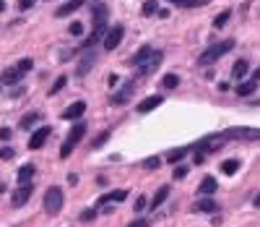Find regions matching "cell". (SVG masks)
<instances>
[{"mask_svg": "<svg viewBox=\"0 0 260 227\" xmlns=\"http://www.w3.org/2000/svg\"><path fill=\"white\" fill-rule=\"evenodd\" d=\"M63 209V191H60L57 186L47 188V193H44V211L47 214H57V211Z\"/></svg>", "mask_w": 260, "mask_h": 227, "instance_id": "5b68a950", "label": "cell"}, {"mask_svg": "<svg viewBox=\"0 0 260 227\" xmlns=\"http://www.w3.org/2000/svg\"><path fill=\"white\" fill-rule=\"evenodd\" d=\"M167 199H169V186H162V188H159V191L154 193V199H151V211L159 209Z\"/></svg>", "mask_w": 260, "mask_h": 227, "instance_id": "5bb4252c", "label": "cell"}, {"mask_svg": "<svg viewBox=\"0 0 260 227\" xmlns=\"http://www.w3.org/2000/svg\"><path fill=\"white\" fill-rule=\"evenodd\" d=\"M146 196H138V199H135V211H143V209H146Z\"/></svg>", "mask_w": 260, "mask_h": 227, "instance_id": "d590c367", "label": "cell"}, {"mask_svg": "<svg viewBox=\"0 0 260 227\" xmlns=\"http://www.w3.org/2000/svg\"><path fill=\"white\" fill-rule=\"evenodd\" d=\"M32 191H34V188H32V183H21V188H19V191L16 193H13V199H11V204H13V206H24V204L29 201V196H32Z\"/></svg>", "mask_w": 260, "mask_h": 227, "instance_id": "52a82bcc", "label": "cell"}, {"mask_svg": "<svg viewBox=\"0 0 260 227\" xmlns=\"http://www.w3.org/2000/svg\"><path fill=\"white\" fill-rule=\"evenodd\" d=\"M104 26H107V5H104V3H96V5H94V32L89 34V40L83 42V47L89 50L91 44H96L99 40H102V34L107 32Z\"/></svg>", "mask_w": 260, "mask_h": 227, "instance_id": "6da1fadb", "label": "cell"}, {"mask_svg": "<svg viewBox=\"0 0 260 227\" xmlns=\"http://www.w3.org/2000/svg\"><path fill=\"white\" fill-rule=\"evenodd\" d=\"M252 204H255V206L260 209V196H255V199H252Z\"/></svg>", "mask_w": 260, "mask_h": 227, "instance_id": "ee69618b", "label": "cell"}, {"mask_svg": "<svg viewBox=\"0 0 260 227\" xmlns=\"http://www.w3.org/2000/svg\"><path fill=\"white\" fill-rule=\"evenodd\" d=\"M205 3H211V0H182L180 8H201V5H205Z\"/></svg>", "mask_w": 260, "mask_h": 227, "instance_id": "484cf974", "label": "cell"}, {"mask_svg": "<svg viewBox=\"0 0 260 227\" xmlns=\"http://www.w3.org/2000/svg\"><path fill=\"white\" fill-rule=\"evenodd\" d=\"M125 199H128V191H110L107 196H102V199H99V204H110V201L120 204V201H125Z\"/></svg>", "mask_w": 260, "mask_h": 227, "instance_id": "ffe728a7", "label": "cell"}, {"mask_svg": "<svg viewBox=\"0 0 260 227\" xmlns=\"http://www.w3.org/2000/svg\"><path fill=\"white\" fill-rule=\"evenodd\" d=\"M0 160H5V162H8V160H13V149H11V146L0 149Z\"/></svg>", "mask_w": 260, "mask_h": 227, "instance_id": "e575fe53", "label": "cell"}, {"mask_svg": "<svg viewBox=\"0 0 260 227\" xmlns=\"http://www.w3.org/2000/svg\"><path fill=\"white\" fill-rule=\"evenodd\" d=\"M21 76H24V73H21L19 68H8V71H5L3 76H0V81H3V84H19V81H21Z\"/></svg>", "mask_w": 260, "mask_h": 227, "instance_id": "ac0fdd59", "label": "cell"}, {"mask_svg": "<svg viewBox=\"0 0 260 227\" xmlns=\"http://www.w3.org/2000/svg\"><path fill=\"white\" fill-rule=\"evenodd\" d=\"M255 89H258V81L252 79V81H244V84L237 86V94H240V97H250L252 92H255Z\"/></svg>", "mask_w": 260, "mask_h": 227, "instance_id": "7402d4cb", "label": "cell"}, {"mask_svg": "<svg viewBox=\"0 0 260 227\" xmlns=\"http://www.w3.org/2000/svg\"><path fill=\"white\" fill-rule=\"evenodd\" d=\"M83 133H86V123H75L73 125V131L68 133V139H65V144L60 146V157H71V151L75 149V144H78L81 139H83Z\"/></svg>", "mask_w": 260, "mask_h": 227, "instance_id": "277c9868", "label": "cell"}, {"mask_svg": "<svg viewBox=\"0 0 260 227\" xmlns=\"http://www.w3.org/2000/svg\"><path fill=\"white\" fill-rule=\"evenodd\" d=\"M247 71H250L247 60H237V63H234V68H232V76H234L237 81H242L244 76H247Z\"/></svg>", "mask_w": 260, "mask_h": 227, "instance_id": "44dd1931", "label": "cell"}, {"mask_svg": "<svg viewBox=\"0 0 260 227\" xmlns=\"http://www.w3.org/2000/svg\"><path fill=\"white\" fill-rule=\"evenodd\" d=\"M91 63H94V55H89V58H86V60H83V63L78 65V76L86 73V68H91Z\"/></svg>", "mask_w": 260, "mask_h": 227, "instance_id": "1f68e13d", "label": "cell"}, {"mask_svg": "<svg viewBox=\"0 0 260 227\" xmlns=\"http://www.w3.org/2000/svg\"><path fill=\"white\" fill-rule=\"evenodd\" d=\"M143 167H146V170H156V167H159V160H154V157H151V160L143 162Z\"/></svg>", "mask_w": 260, "mask_h": 227, "instance_id": "f35d334b", "label": "cell"}, {"mask_svg": "<svg viewBox=\"0 0 260 227\" xmlns=\"http://www.w3.org/2000/svg\"><path fill=\"white\" fill-rule=\"evenodd\" d=\"M32 65H34V63H32V60H29V58H24V60H21V63H19L16 68H19V71H21V73H24V71H32Z\"/></svg>", "mask_w": 260, "mask_h": 227, "instance_id": "836d02e7", "label": "cell"}, {"mask_svg": "<svg viewBox=\"0 0 260 227\" xmlns=\"http://www.w3.org/2000/svg\"><path fill=\"white\" fill-rule=\"evenodd\" d=\"M216 178H203L201 180V186H198V193L201 196H208V193H216Z\"/></svg>", "mask_w": 260, "mask_h": 227, "instance_id": "9a60e30c", "label": "cell"}, {"mask_svg": "<svg viewBox=\"0 0 260 227\" xmlns=\"http://www.w3.org/2000/svg\"><path fill=\"white\" fill-rule=\"evenodd\" d=\"M229 16H232V13H229V11H224V13H219V16H216V21H213V26H216V29H221V26H224V24H226V21H229Z\"/></svg>", "mask_w": 260, "mask_h": 227, "instance_id": "83f0119b", "label": "cell"}, {"mask_svg": "<svg viewBox=\"0 0 260 227\" xmlns=\"http://www.w3.org/2000/svg\"><path fill=\"white\" fill-rule=\"evenodd\" d=\"M133 89H135L133 81H130V84H125V86H122L117 94L112 97V104H122V102H128V100H130V94H133Z\"/></svg>", "mask_w": 260, "mask_h": 227, "instance_id": "4fadbf2b", "label": "cell"}, {"mask_svg": "<svg viewBox=\"0 0 260 227\" xmlns=\"http://www.w3.org/2000/svg\"><path fill=\"white\" fill-rule=\"evenodd\" d=\"M159 63H162V52H156V50H154V55H151L143 65H138V68H141V76H149V73L154 71V68H156Z\"/></svg>", "mask_w": 260, "mask_h": 227, "instance_id": "7c38bea8", "label": "cell"}, {"mask_svg": "<svg viewBox=\"0 0 260 227\" xmlns=\"http://www.w3.org/2000/svg\"><path fill=\"white\" fill-rule=\"evenodd\" d=\"M252 79H255V81H260V68H258L255 73H252Z\"/></svg>", "mask_w": 260, "mask_h": 227, "instance_id": "7bdbcfd3", "label": "cell"}, {"mask_svg": "<svg viewBox=\"0 0 260 227\" xmlns=\"http://www.w3.org/2000/svg\"><path fill=\"white\" fill-rule=\"evenodd\" d=\"M224 141H260V128H244V125H237V128H229V131L221 133Z\"/></svg>", "mask_w": 260, "mask_h": 227, "instance_id": "3957f363", "label": "cell"}, {"mask_svg": "<svg viewBox=\"0 0 260 227\" xmlns=\"http://www.w3.org/2000/svg\"><path fill=\"white\" fill-rule=\"evenodd\" d=\"M193 211H216V201L213 199H198L195 204H193Z\"/></svg>", "mask_w": 260, "mask_h": 227, "instance_id": "2e32d148", "label": "cell"}, {"mask_svg": "<svg viewBox=\"0 0 260 227\" xmlns=\"http://www.w3.org/2000/svg\"><path fill=\"white\" fill-rule=\"evenodd\" d=\"M34 3H37V0H19V11H29Z\"/></svg>", "mask_w": 260, "mask_h": 227, "instance_id": "8d00e7d4", "label": "cell"}, {"mask_svg": "<svg viewBox=\"0 0 260 227\" xmlns=\"http://www.w3.org/2000/svg\"><path fill=\"white\" fill-rule=\"evenodd\" d=\"M151 222H149V219H133V222H130L128 227H149Z\"/></svg>", "mask_w": 260, "mask_h": 227, "instance_id": "ab89813d", "label": "cell"}, {"mask_svg": "<svg viewBox=\"0 0 260 227\" xmlns=\"http://www.w3.org/2000/svg\"><path fill=\"white\" fill-rule=\"evenodd\" d=\"M65 84H68V79H65V76H60V79L55 81V84H52V89H50V94H57V92H60V89H63Z\"/></svg>", "mask_w": 260, "mask_h": 227, "instance_id": "f546056e", "label": "cell"}, {"mask_svg": "<svg viewBox=\"0 0 260 227\" xmlns=\"http://www.w3.org/2000/svg\"><path fill=\"white\" fill-rule=\"evenodd\" d=\"M0 11H5V3H3V0H0Z\"/></svg>", "mask_w": 260, "mask_h": 227, "instance_id": "bcb514c9", "label": "cell"}, {"mask_svg": "<svg viewBox=\"0 0 260 227\" xmlns=\"http://www.w3.org/2000/svg\"><path fill=\"white\" fill-rule=\"evenodd\" d=\"M187 151H193V149H190V146H180V149H172L169 154H167V162H169V165H177V162H182V157H185Z\"/></svg>", "mask_w": 260, "mask_h": 227, "instance_id": "d6986e66", "label": "cell"}, {"mask_svg": "<svg viewBox=\"0 0 260 227\" xmlns=\"http://www.w3.org/2000/svg\"><path fill=\"white\" fill-rule=\"evenodd\" d=\"M83 3H86V0H68V3H63V5H60V8L55 11V16H57V19L71 16V13H75V11H78Z\"/></svg>", "mask_w": 260, "mask_h": 227, "instance_id": "30bf717a", "label": "cell"}, {"mask_svg": "<svg viewBox=\"0 0 260 227\" xmlns=\"http://www.w3.org/2000/svg\"><path fill=\"white\" fill-rule=\"evenodd\" d=\"M180 84V79H177V76H174V73H169V76H164V86L167 89H174V86H177Z\"/></svg>", "mask_w": 260, "mask_h": 227, "instance_id": "f1b7e54d", "label": "cell"}, {"mask_svg": "<svg viewBox=\"0 0 260 227\" xmlns=\"http://www.w3.org/2000/svg\"><path fill=\"white\" fill-rule=\"evenodd\" d=\"M169 3H174V5H182V0H169Z\"/></svg>", "mask_w": 260, "mask_h": 227, "instance_id": "f6af8a7d", "label": "cell"}, {"mask_svg": "<svg viewBox=\"0 0 260 227\" xmlns=\"http://www.w3.org/2000/svg\"><path fill=\"white\" fill-rule=\"evenodd\" d=\"M229 50H234V40H224V42H216V44H211V47L205 50L201 58H198V63H201V65L216 63V60H219V58H224Z\"/></svg>", "mask_w": 260, "mask_h": 227, "instance_id": "7a4b0ae2", "label": "cell"}, {"mask_svg": "<svg viewBox=\"0 0 260 227\" xmlns=\"http://www.w3.org/2000/svg\"><path fill=\"white\" fill-rule=\"evenodd\" d=\"M151 55H154V50H151V47H141V50L135 52L133 58H130V63H133V65H143V63H146V60H149Z\"/></svg>", "mask_w": 260, "mask_h": 227, "instance_id": "e0dca14e", "label": "cell"}, {"mask_svg": "<svg viewBox=\"0 0 260 227\" xmlns=\"http://www.w3.org/2000/svg\"><path fill=\"white\" fill-rule=\"evenodd\" d=\"M237 170H240V162L237 160H224L221 162V172H224V175H234Z\"/></svg>", "mask_w": 260, "mask_h": 227, "instance_id": "603a6c76", "label": "cell"}, {"mask_svg": "<svg viewBox=\"0 0 260 227\" xmlns=\"http://www.w3.org/2000/svg\"><path fill=\"white\" fill-rule=\"evenodd\" d=\"M11 139V128H0V141H8Z\"/></svg>", "mask_w": 260, "mask_h": 227, "instance_id": "60d3db41", "label": "cell"}, {"mask_svg": "<svg viewBox=\"0 0 260 227\" xmlns=\"http://www.w3.org/2000/svg\"><path fill=\"white\" fill-rule=\"evenodd\" d=\"M39 118H42V115H37V112H29V115L21 120V128H34L37 123H39Z\"/></svg>", "mask_w": 260, "mask_h": 227, "instance_id": "d4e9b609", "label": "cell"}, {"mask_svg": "<svg viewBox=\"0 0 260 227\" xmlns=\"http://www.w3.org/2000/svg\"><path fill=\"white\" fill-rule=\"evenodd\" d=\"M107 139H110V131H102V133H99V139L94 141V146H102V144H104Z\"/></svg>", "mask_w": 260, "mask_h": 227, "instance_id": "74e56055", "label": "cell"}, {"mask_svg": "<svg viewBox=\"0 0 260 227\" xmlns=\"http://www.w3.org/2000/svg\"><path fill=\"white\" fill-rule=\"evenodd\" d=\"M187 175V167H177L174 170V178H185Z\"/></svg>", "mask_w": 260, "mask_h": 227, "instance_id": "b9f144b4", "label": "cell"}, {"mask_svg": "<svg viewBox=\"0 0 260 227\" xmlns=\"http://www.w3.org/2000/svg\"><path fill=\"white\" fill-rule=\"evenodd\" d=\"M68 32H71L73 37H81V34H83V24H81V21H73V24H71V29H68Z\"/></svg>", "mask_w": 260, "mask_h": 227, "instance_id": "4dcf8cb0", "label": "cell"}, {"mask_svg": "<svg viewBox=\"0 0 260 227\" xmlns=\"http://www.w3.org/2000/svg\"><path fill=\"white\" fill-rule=\"evenodd\" d=\"M156 11H159V8H156V3H154V0H149V3H143V8H141V13H143V16H154Z\"/></svg>", "mask_w": 260, "mask_h": 227, "instance_id": "4316f807", "label": "cell"}, {"mask_svg": "<svg viewBox=\"0 0 260 227\" xmlns=\"http://www.w3.org/2000/svg\"><path fill=\"white\" fill-rule=\"evenodd\" d=\"M162 102H164V100H162L159 94H154V97H146L143 102H138V112H151V110H156Z\"/></svg>", "mask_w": 260, "mask_h": 227, "instance_id": "8fae6325", "label": "cell"}, {"mask_svg": "<svg viewBox=\"0 0 260 227\" xmlns=\"http://www.w3.org/2000/svg\"><path fill=\"white\" fill-rule=\"evenodd\" d=\"M34 175V165H24V167L19 170V183H29Z\"/></svg>", "mask_w": 260, "mask_h": 227, "instance_id": "cb8c5ba5", "label": "cell"}, {"mask_svg": "<svg viewBox=\"0 0 260 227\" xmlns=\"http://www.w3.org/2000/svg\"><path fill=\"white\" fill-rule=\"evenodd\" d=\"M0 86H3V81H0Z\"/></svg>", "mask_w": 260, "mask_h": 227, "instance_id": "7dc6e473", "label": "cell"}, {"mask_svg": "<svg viewBox=\"0 0 260 227\" xmlns=\"http://www.w3.org/2000/svg\"><path fill=\"white\" fill-rule=\"evenodd\" d=\"M83 112H86V102L78 100V102H73V104H68L65 112H63V120H78Z\"/></svg>", "mask_w": 260, "mask_h": 227, "instance_id": "ba28073f", "label": "cell"}, {"mask_svg": "<svg viewBox=\"0 0 260 227\" xmlns=\"http://www.w3.org/2000/svg\"><path fill=\"white\" fill-rule=\"evenodd\" d=\"M122 37H125V26H122V24L112 26L110 32L104 34V50H114V47H120Z\"/></svg>", "mask_w": 260, "mask_h": 227, "instance_id": "8992f818", "label": "cell"}, {"mask_svg": "<svg viewBox=\"0 0 260 227\" xmlns=\"http://www.w3.org/2000/svg\"><path fill=\"white\" fill-rule=\"evenodd\" d=\"M50 128L44 125V128H39V131H34V136L29 139V149H42L44 144H47V139H50Z\"/></svg>", "mask_w": 260, "mask_h": 227, "instance_id": "9c48e42d", "label": "cell"}, {"mask_svg": "<svg viewBox=\"0 0 260 227\" xmlns=\"http://www.w3.org/2000/svg\"><path fill=\"white\" fill-rule=\"evenodd\" d=\"M94 217H96V211H94V209L81 211V219H83V222H94Z\"/></svg>", "mask_w": 260, "mask_h": 227, "instance_id": "d6a6232c", "label": "cell"}]
</instances>
